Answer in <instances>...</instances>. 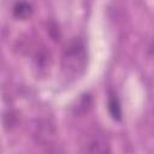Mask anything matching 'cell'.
Here are the masks:
<instances>
[{"label":"cell","mask_w":154,"mask_h":154,"mask_svg":"<svg viewBox=\"0 0 154 154\" xmlns=\"http://www.w3.org/2000/svg\"><path fill=\"white\" fill-rule=\"evenodd\" d=\"M87 66L85 45L81 37H73L65 47L61 55V69L69 77H78Z\"/></svg>","instance_id":"cell-1"},{"label":"cell","mask_w":154,"mask_h":154,"mask_svg":"<svg viewBox=\"0 0 154 154\" xmlns=\"http://www.w3.org/2000/svg\"><path fill=\"white\" fill-rule=\"evenodd\" d=\"M82 148L84 154H111L106 134L100 129H91L84 136Z\"/></svg>","instance_id":"cell-2"},{"label":"cell","mask_w":154,"mask_h":154,"mask_svg":"<svg viewBox=\"0 0 154 154\" xmlns=\"http://www.w3.org/2000/svg\"><path fill=\"white\" fill-rule=\"evenodd\" d=\"M107 108H108V112L111 114V117L114 119V120H122V117H123V112H122V105H120V101L118 99V95L109 90L108 91V97H107Z\"/></svg>","instance_id":"cell-3"},{"label":"cell","mask_w":154,"mask_h":154,"mask_svg":"<svg viewBox=\"0 0 154 154\" xmlns=\"http://www.w3.org/2000/svg\"><path fill=\"white\" fill-rule=\"evenodd\" d=\"M34 12L32 5L26 1H18L12 7V13L17 19H26Z\"/></svg>","instance_id":"cell-4"},{"label":"cell","mask_w":154,"mask_h":154,"mask_svg":"<svg viewBox=\"0 0 154 154\" xmlns=\"http://www.w3.org/2000/svg\"><path fill=\"white\" fill-rule=\"evenodd\" d=\"M91 107V96L89 94H83L76 106V112L84 113Z\"/></svg>","instance_id":"cell-5"},{"label":"cell","mask_w":154,"mask_h":154,"mask_svg":"<svg viewBox=\"0 0 154 154\" xmlns=\"http://www.w3.org/2000/svg\"><path fill=\"white\" fill-rule=\"evenodd\" d=\"M2 120H4V125H5V128L8 129V128H12V126L16 124V122H17V116H16V113H14L12 109L6 111V112L4 113Z\"/></svg>","instance_id":"cell-6"},{"label":"cell","mask_w":154,"mask_h":154,"mask_svg":"<svg viewBox=\"0 0 154 154\" xmlns=\"http://www.w3.org/2000/svg\"><path fill=\"white\" fill-rule=\"evenodd\" d=\"M48 34L53 40H59L60 32H59V26L55 23H51L48 26Z\"/></svg>","instance_id":"cell-7"}]
</instances>
